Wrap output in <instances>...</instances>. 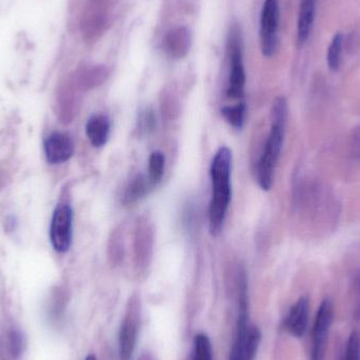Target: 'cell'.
<instances>
[{
	"instance_id": "16",
	"label": "cell",
	"mask_w": 360,
	"mask_h": 360,
	"mask_svg": "<svg viewBox=\"0 0 360 360\" xmlns=\"http://www.w3.org/2000/svg\"><path fill=\"white\" fill-rule=\"evenodd\" d=\"M224 120L235 129H241L245 124V105L243 103L235 105H228L221 109Z\"/></svg>"
},
{
	"instance_id": "21",
	"label": "cell",
	"mask_w": 360,
	"mask_h": 360,
	"mask_svg": "<svg viewBox=\"0 0 360 360\" xmlns=\"http://www.w3.org/2000/svg\"><path fill=\"white\" fill-rule=\"evenodd\" d=\"M344 360H360V334L353 331L349 336Z\"/></svg>"
},
{
	"instance_id": "11",
	"label": "cell",
	"mask_w": 360,
	"mask_h": 360,
	"mask_svg": "<svg viewBox=\"0 0 360 360\" xmlns=\"http://www.w3.org/2000/svg\"><path fill=\"white\" fill-rule=\"evenodd\" d=\"M192 44V33L186 25L174 27L164 38L165 52L173 58L181 59L190 52Z\"/></svg>"
},
{
	"instance_id": "15",
	"label": "cell",
	"mask_w": 360,
	"mask_h": 360,
	"mask_svg": "<svg viewBox=\"0 0 360 360\" xmlns=\"http://www.w3.org/2000/svg\"><path fill=\"white\" fill-rule=\"evenodd\" d=\"M342 46H344V34L338 32L332 38L328 48L327 63L332 71L338 72L342 65Z\"/></svg>"
},
{
	"instance_id": "7",
	"label": "cell",
	"mask_w": 360,
	"mask_h": 360,
	"mask_svg": "<svg viewBox=\"0 0 360 360\" xmlns=\"http://www.w3.org/2000/svg\"><path fill=\"white\" fill-rule=\"evenodd\" d=\"M139 311L136 302H131L120 332V360H129L132 356L139 331Z\"/></svg>"
},
{
	"instance_id": "25",
	"label": "cell",
	"mask_w": 360,
	"mask_h": 360,
	"mask_svg": "<svg viewBox=\"0 0 360 360\" xmlns=\"http://www.w3.org/2000/svg\"><path fill=\"white\" fill-rule=\"evenodd\" d=\"M86 360H96L93 355H90V356L86 357Z\"/></svg>"
},
{
	"instance_id": "8",
	"label": "cell",
	"mask_w": 360,
	"mask_h": 360,
	"mask_svg": "<svg viewBox=\"0 0 360 360\" xmlns=\"http://www.w3.org/2000/svg\"><path fill=\"white\" fill-rule=\"evenodd\" d=\"M239 302H240V314L237 323L236 334L231 349L229 360H245V345H247L249 326L247 319V283H239Z\"/></svg>"
},
{
	"instance_id": "17",
	"label": "cell",
	"mask_w": 360,
	"mask_h": 360,
	"mask_svg": "<svg viewBox=\"0 0 360 360\" xmlns=\"http://www.w3.org/2000/svg\"><path fill=\"white\" fill-rule=\"evenodd\" d=\"M150 182H146V179L141 176L135 177L131 181L127 188L126 193H124V202L133 203L135 201L141 199V197L145 196L148 193V188H149Z\"/></svg>"
},
{
	"instance_id": "2",
	"label": "cell",
	"mask_w": 360,
	"mask_h": 360,
	"mask_svg": "<svg viewBox=\"0 0 360 360\" xmlns=\"http://www.w3.org/2000/svg\"><path fill=\"white\" fill-rule=\"evenodd\" d=\"M287 120V99L277 97L273 103L272 126L257 166V181L262 190H270L274 181L275 169L285 141Z\"/></svg>"
},
{
	"instance_id": "23",
	"label": "cell",
	"mask_w": 360,
	"mask_h": 360,
	"mask_svg": "<svg viewBox=\"0 0 360 360\" xmlns=\"http://www.w3.org/2000/svg\"><path fill=\"white\" fill-rule=\"evenodd\" d=\"M141 127H143V130H152L153 129L154 124H155V118H154L153 114L152 112H146L145 115L141 117Z\"/></svg>"
},
{
	"instance_id": "6",
	"label": "cell",
	"mask_w": 360,
	"mask_h": 360,
	"mask_svg": "<svg viewBox=\"0 0 360 360\" xmlns=\"http://www.w3.org/2000/svg\"><path fill=\"white\" fill-rule=\"evenodd\" d=\"M230 44V74L226 94L230 98L239 99L245 93V72L240 42L236 34H233Z\"/></svg>"
},
{
	"instance_id": "9",
	"label": "cell",
	"mask_w": 360,
	"mask_h": 360,
	"mask_svg": "<svg viewBox=\"0 0 360 360\" xmlns=\"http://www.w3.org/2000/svg\"><path fill=\"white\" fill-rule=\"evenodd\" d=\"M46 160L51 165H60L73 156L74 143L65 133L54 132L46 137L44 143Z\"/></svg>"
},
{
	"instance_id": "12",
	"label": "cell",
	"mask_w": 360,
	"mask_h": 360,
	"mask_svg": "<svg viewBox=\"0 0 360 360\" xmlns=\"http://www.w3.org/2000/svg\"><path fill=\"white\" fill-rule=\"evenodd\" d=\"M25 338L17 329L4 332L0 338V357L1 360H19L25 350Z\"/></svg>"
},
{
	"instance_id": "20",
	"label": "cell",
	"mask_w": 360,
	"mask_h": 360,
	"mask_svg": "<svg viewBox=\"0 0 360 360\" xmlns=\"http://www.w3.org/2000/svg\"><path fill=\"white\" fill-rule=\"evenodd\" d=\"M262 334L258 328L253 327L249 329L248 333L247 345H245V360H253L259 347Z\"/></svg>"
},
{
	"instance_id": "19",
	"label": "cell",
	"mask_w": 360,
	"mask_h": 360,
	"mask_svg": "<svg viewBox=\"0 0 360 360\" xmlns=\"http://www.w3.org/2000/svg\"><path fill=\"white\" fill-rule=\"evenodd\" d=\"M192 360H212V345L205 334L195 336Z\"/></svg>"
},
{
	"instance_id": "13",
	"label": "cell",
	"mask_w": 360,
	"mask_h": 360,
	"mask_svg": "<svg viewBox=\"0 0 360 360\" xmlns=\"http://www.w3.org/2000/svg\"><path fill=\"white\" fill-rule=\"evenodd\" d=\"M317 0H300L297 20V39L304 44L310 37L316 15Z\"/></svg>"
},
{
	"instance_id": "10",
	"label": "cell",
	"mask_w": 360,
	"mask_h": 360,
	"mask_svg": "<svg viewBox=\"0 0 360 360\" xmlns=\"http://www.w3.org/2000/svg\"><path fill=\"white\" fill-rule=\"evenodd\" d=\"M309 313H310V300L308 296L300 297L293 304L288 313L285 321V328L292 336L302 338L308 329Z\"/></svg>"
},
{
	"instance_id": "14",
	"label": "cell",
	"mask_w": 360,
	"mask_h": 360,
	"mask_svg": "<svg viewBox=\"0 0 360 360\" xmlns=\"http://www.w3.org/2000/svg\"><path fill=\"white\" fill-rule=\"evenodd\" d=\"M111 124L108 116L103 114L93 115L86 122V133L91 145L96 148L103 147L110 136Z\"/></svg>"
},
{
	"instance_id": "3",
	"label": "cell",
	"mask_w": 360,
	"mask_h": 360,
	"mask_svg": "<svg viewBox=\"0 0 360 360\" xmlns=\"http://www.w3.org/2000/svg\"><path fill=\"white\" fill-rule=\"evenodd\" d=\"M281 10L278 0H266L260 14V48L262 54L271 57L275 54L278 44Z\"/></svg>"
},
{
	"instance_id": "5",
	"label": "cell",
	"mask_w": 360,
	"mask_h": 360,
	"mask_svg": "<svg viewBox=\"0 0 360 360\" xmlns=\"http://www.w3.org/2000/svg\"><path fill=\"white\" fill-rule=\"evenodd\" d=\"M73 238V211L67 203L57 205L50 226V240L55 251H69Z\"/></svg>"
},
{
	"instance_id": "18",
	"label": "cell",
	"mask_w": 360,
	"mask_h": 360,
	"mask_svg": "<svg viewBox=\"0 0 360 360\" xmlns=\"http://www.w3.org/2000/svg\"><path fill=\"white\" fill-rule=\"evenodd\" d=\"M165 171V155L160 152H153L149 160V182L155 186L162 179Z\"/></svg>"
},
{
	"instance_id": "22",
	"label": "cell",
	"mask_w": 360,
	"mask_h": 360,
	"mask_svg": "<svg viewBox=\"0 0 360 360\" xmlns=\"http://www.w3.org/2000/svg\"><path fill=\"white\" fill-rule=\"evenodd\" d=\"M353 290L356 296V306H355L354 316L357 321H360V270L355 275L353 281Z\"/></svg>"
},
{
	"instance_id": "24",
	"label": "cell",
	"mask_w": 360,
	"mask_h": 360,
	"mask_svg": "<svg viewBox=\"0 0 360 360\" xmlns=\"http://www.w3.org/2000/svg\"><path fill=\"white\" fill-rule=\"evenodd\" d=\"M139 360H153L152 359V357L150 356V355H143V356H141V359H139Z\"/></svg>"
},
{
	"instance_id": "4",
	"label": "cell",
	"mask_w": 360,
	"mask_h": 360,
	"mask_svg": "<svg viewBox=\"0 0 360 360\" xmlns=\"http://www.w3.org/2000/svg\"><path fill=\"white\" fill-rule=\"evenodd\" d=\"M333 317V304L329 298H326L321 302L317 310L314 325H313L310 360H325Z\"/></svg>"
},
{
	"instance_id": "1",
	"label": "cell",
	"mask_w": 360,
	"mask_h": 360,
	"mask_svg": "<svg viewBox=\"0 0 360 360\" xmlns=\"http://www.w3.org/2000/svg\"><path fill=\"white\" fill-rule=\"evenodd\" d=\"M231 169L232 153L221 147L214 156L211 165L212 196L209 209L210 232L217 236L224 228L231 201Z\"/></svg>"
}]
</instances>
